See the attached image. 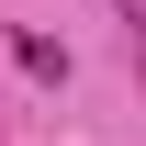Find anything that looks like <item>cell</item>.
<instances>
[{
	"mask_svg": "<svg viewBox=\"0 0 146 146\" xmlns=\"http://www.w3.org/2000/svg\"><path fill=\"white\" fill-rule=\"evenodd\" d=\"M112 11H124V23H146V0H112Z\"/></svg>",
	"mask_w": 146,
	"mask_h": 146,
	"instance_id": "cell-1",
	"label": "cell"
}]
</instances>
